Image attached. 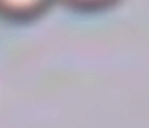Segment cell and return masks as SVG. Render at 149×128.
<instances>
[{"label": "cell", "mask_w": 149, "mask_h": 128, "mask_svg": "<svg viewBox=\"0 0 149 128\" xmlns=\"http://www.w3.org/2000/svg\"><path fill=\"white\" fill-rule=\"evenodd\" d=\"M55 0H0V16L10 21H31L43 15Z\"/></svg>", "instance_id": "1"}, {"label": "cell", "mask_w": 149, "mask_h": 128, "mask_svg": "<svg viewBox=\"0 0 149 128\" xmlns=\"http://www.w3.org/2000/svg\"><path fill=\"white\" fill-rule=\"evenodd\" d=\"M69 6H74L77 10L84 11H96V10H104L107 6L117 3L119 0H63Z\"/></svg>", "instance_id": "2"}]
</instances>
